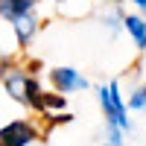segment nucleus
Here are the masks:
<instances>
[{"label": "nucleus", "instance_id": "f8f14e48", "mask_svg": "<svg viewBox=\"0 0 146 146\" xmlns=\"http://www.w3.org/2000/svg\"><path fill=\"white\" fill-rule=\"evenodd\" d=\"M105 146H126V131H123V129H117V126H108Z\"/></svg>", "mask_w": 146, "mask_h": 146}, {"label": "nucleus", "instance_id": "2eb2a0df", "mask_svg": "<svg viewBox=\"0 0 146 146\" xmlns=\"http://www.w3.org/2000/svg\"><path fill=\"white\" fill-rule=\"evenodd\" d=\"M56 3H58V0H56Z\"/></svg>", "mask_w": 146, "mask_h": 146}, {"label": "nucleus", "instance_id": "f03ea898", "mask_svg": "<svg viewBox=\"0 0 146 146\" xmlns=\"http://www.w3.org/2000/svg\"><path fill=\"white\" fill-rule=\"evenodd\" d=\"M38 140V129L29 120H9L0 129V146H29Z\"/></svg>", "mask_w": 146, "mask_h": 146}, {"label": "nucleus", "instance_id": "f257e3e1", "mask_svg": "<svg viewBox=\"0 0 146 146\" xmlns=\"http://www.w3.org/2000/svg\"><path fill=\"white\" fill-rule=\"evenodd\" d=\"M100 105H102V114H105V123L108 126H117L123 129L126 135L131 131V120H129V108H126V100L120 94V82H105L100 88Z\"/></svg>", "mask_w": 146, "mask_h": 146}, {"label": "nucleus", "instance_id": "6e6552de", "mask_svg": "<svg viewBox=\"0 0 146 146\" xmlns=\"http://www.w3.org/2000/svg\"><path fill=\"white\" fill-rule=\"evenodd\" d=\"M58 111H64V94H41V108H38V114L44 117H50V114H58Z\"/></svg>", "mask_w": 146, "mask_h": 146}, {"label": "nucleus", "instance_id": "7ed1b4c3", "mask_svg": "<svg viewBox=\"0 0 146 146\" xmlns=\"http://www.w3.org/2000/svg\"><path fill=\"white\" fill-rule=\"evenodd\" d=\"M50 82L56 94H76V91H88V79L82 76L76 67H53L50 70Z\"/></svg>", "mask_w": 146, "mask_h": 146}, {"label": "nucleus", "instance_id": "0eeeda50", "mask_svg": "<svg viewBox=\"0 0 146 146\" xmlns=\"http://www.w3.org/2000/svg\"><path fill=\"white\" fill-rule=\"evenodd\" d=\"M35 3H38V0H0V18L3 21H15L18 15L35 12Z\"/></svg>", "mask_w": 146, "mask_h": 146}, {"label": "nucleus", "instance_id": "1a4fd4ad", "mask_svg": "<svg viewBox=\"0 0 146 146\" xmlns=\"http://www.w3.org/2000/svg\"><path fill=\"white\" fill-rule=\"evenodd\" d=\"M41 94H44L41 82L35 79V73H29V79H27V94H23V105L38 111V108H41Z\"/></svg>", "mask_w": 146, "mask_h": 146}, {"label": "nucleus", "instance_id": "4468645a", "mask_svg": "<svg viewBox=\"0 0 146 146\" xmlns=\"http://www.w3.org/2000/svg\"><path fill=\"white\" fill-rule=\"evenodd\" d=\"M111 3H114V6H120V3H123V0H111Z\"/></svg>", "mask_w": 146, "mask_h": 146}, {"label": "nucleus", "instance_id": "423d86ee", "mask_svg": "<svg viewBox=\"0 0 146 146\" xmlns=\"http://www.w3.org/2000/svg\"><path fill=\"white\" fill-rule=\"evenodd\" d=\"M123 29L129 32V38L135 41V47L143 53L146 50V18L143 15H123Z\"/></svg>", "mask_w": 146, "mask_h": 146}, {"label": "nucleus", "instance_id": "20e7f679", "mask_svg": "<svg viewBox=\"0 0 146 146\" xmlns=\"http://www.w3.org/2000/svg\"><path fill=\"white\" fill-rule=\"evenodd\" d=\"M27 79H29V73L23 70L21 64H6V70H3V76H0V82H3V91L12 96L15 102H21L23 105V94H27Z\"/></svg>", "mask_w": 146, "mask_h": 146}, {"label": "nucleus", "instance_id": "9d476101", "mask_svg": "<svg viewBox=\"0 0 146 146\" xmlns=\"http://www.w3.org/2000/svg\"><path fill=\"white\" fill-rule=\"evenodd\" d=\"M126 108L146 114V85H140V88H135V91L129 94V102H126Z\"/></svg>", "mask_w": 146, "mask_h": 146}, {"label": "nucleus", "instance_id": "9b49d317", "mask_svg": "<svg viewBox=\"0 0 146 146\" xmlns=\"http://www.w3.org/2000/svg\"><path fill=\"white\" fill-rule=\"evenodd\" d=\"M102 23H105V27L111 29L114 35H117L120 29H123V15H120V9H117V6H111L108 12H102Z\"/></svg>", "mask_w": 146, "mask_h": 146}, {"label": "nucleus", "instance_id": "ddd939ff", "mask_svg": "<svg viewBox=\"0 0 146 146\" xmlns=\"http://www.w3.org/2000/svg\"><path fill=\"white\" fill-rule=\"evenodd\" d=\"M129 3L137 9V15H143V18H146V0H129Z\"/></svg>", "mask_w": 146, "mask_h": 146}, {"label": "nucleus", "instance_id": "39448f33", "mask_svg": "<svg viewBox=\"0 0 146 146\" xmlns=\"http://www.w3.org/2000/svg\"><path fill=\"white\" fill-rule=\"evenodd\" d=\"M9 27H12V35H15L18 47H29L35 41V35H38L41 23L35 18V12H27V15H18L15 21H9Z\"/></svg>", "mask_w": 146, "mask_h": 146}]
</instances>
